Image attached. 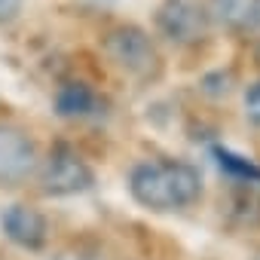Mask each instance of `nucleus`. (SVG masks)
<instances>
[{"instance_id":"1","label":"nucleus","mask_w":260,"mask_h":260,"mask_svg":"<svg viewBox=\"0 0 260 260\" xmlns=\"http://www.w3.org/2000/svg\"><path fill=\"white\" fill-rule=\"evenodd\" d=\"M128 193L144 208L178 211L202 196V178L187 162H141L128 175Z\"/></svg>"},{"instance_id":"2","label":"nucleus","mask_w":260,"mask_h":260,"mask_svg":"<svg viewBox=\"0 0 260 260\" xmlns=\"http://www.w3.org/2000/svg\"><path fill=\"white\" fill-rule=\"evenodd\" d=\"M92 181H95L92 169L68 144H55L40 169V190L46 196H77V193H86Z\"/></svg>"},{"instance_id":"3","label":"nucleus","mask_w":260,"mask_h":260,"mask_svg":"<svg viewBox=\"0 0 260 260\" xmlns=\"http://www.w3.org/2000/svg\"><path fill=\"white\" fill-rule=\"evenodd\" d=\"M104 52L107 58L125 71V74H132L138 80H147L159 71V55H156V46L150 43V37L141 31V28H132V25H125V28H116L107 34L104 40Z\"/></svg>"},{"instance_id":"4","label":"nucleus","mask_w":260,"mask_h":260,"mask_svg":"<svg viewBox=\"0 0 260 260\" xmlns=\"http://www.w3.org/2000/svg\"><path fill=\"white\" fill-rule=\"evenodd\" d=\"M208 13L199 0H166L156 13V25L159 31L175 40V43H199L208 34Z\"/></svg>"},{"instance_id":"5","label":"nucleus","mask_w":260,"mask_h":260,"mask_svg":"<svg viewBox=\"0 0 260 260\" xmlns=\"http://www.w3.org/2000/svg\"><path fill=\"white\" fill-rule=\"evenodd\" d=\"M37 169V147L28 132L16 125H0V187L22 184Z\"/></svg>"},{"instance_id":"6","label":"nucleus","mask_w":260,"mask_h":260,"mask_svg":"<svg viewBox=\"0 0 260 260\" xmlns=\"http://www.w3.org/2000/svg\"><path fill=\"white\" fill-rule=\"evenodd\" d=\"M0 230H4V236H7L13 245H19V248H25V251L43 248L46 233H49L46 217H43L37 208L25 205V202L7 205L4 211H0Z\"/></svg>"},{"instance_id":"7","label":"nucleus","mask_w":260,"mask_h":260,"mask_svg":"<svg viewBox=\"0 0 260 260\" xmlns=\"http://www.w3.org/2000/svg\"><path fill=\"white\" fill-rule=\"evenodd\" d=\"M55 113L61 119H89L98 113V95L86 83H68L55 92Z\"/></svg>"},{"instance_id":"8","label":"nucleus","mask_w":260,"mask_h":260,"mask_svg":"<svg viewBox=\"0 0 260 260\" xmlns=\"http://www.w3.org/2000/svg\"><path fill=\"white\" fill-rule=\"evenodd\" d=\"M211 16L233 31H257L260 0H211Z\"/></svg>"},{"instance_id":"9","label":"nucleus","mask_w":260,"mask_h":260,"mask_svg":"<svg viewBox=\"0 0 260 260\" xmlns=\"http://www.w3.org/2000/svg\"><path fill=\"white\" fill-rule=\"evenodd\" d=\"M211 156L220 166V172H226L239 181H248V184H260V166H254L251 159H245V156H239L226 147H211Z\"/></svg>"},{"instance_id":"10","label":"nucleus","mask_w":260,"mask_h":260,"mask_svg":"<svg viewBox=\"0 0 260 260\" xmlns=\"http://www.w3.org/2000/svg\"><path fill=\"white\" fill-rule=\"evenodd\" d=\"M245 110H248V116H251L254 122H260V83H254V86L248 89V95H245Z\"/></svg>"},{"instance_id":"11","label":"nucleus","mask_w":260,"mask_h":260,"mask_svg":"<svg viewBox=\"0 0 260 260\" xmlns=\"http://www.w3.org/2000/svg\"><path fill=\"white\" fill-rule=\"evenodd\" d=\"M25 7V0H0V22H13Z\"/></svg>"}]
</instances>
